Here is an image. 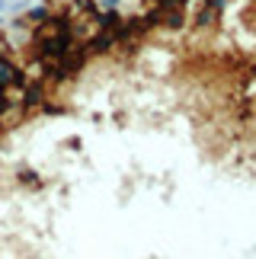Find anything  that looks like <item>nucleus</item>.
I'll use <instances>...</instances> for the list:
<instances>
[{"instance_id": "6e6552de", "label": "nucleus", "mask_w": 256, "mask_h": 259, "mask_svg": "<svg viewBox=\"0 0 256 259\" xmlns=\"http://www.w3.org/2000/svg\"><path fill=\"white\" fill-rule=\"evenodd\" d=\"M0 26H4V19H0Z\"/></svg>"}, {"instance_id": "20e7f679", "label": "nucleus", "mask_w": 256, "mask_h": 259, "mask_svg": "<svg viewBox=\"0 0 256 259\" xmlns=\"http://www.w3.org/2000/svg\"><path fill=\"white\" fill-rule=\"evenodd\" d=\"M48 19H52V10H48L45 4H42V7H29V10H26V23H29V26H45Z\"/></svg>"}, {"instance_id": "f03ea898", "label": "nucleus", "mask_w": 256, "mask_h": 259, "mask_svg": "<svg viewBox=\"0 0 256 259\" xmlns=\"http://www.w3.org/2000/svg\"><path fill=\"white\" fill-rule=\"evenodd\" d=\"M42 103H45V80H26L19 106H23V109H32V106H42Z\"/></svg>"}, {"instance_id": "7ed1b4c3", "label": "nucleus", "mask_w": 256, "mask_h": 259, "mask_svg": "<svg viewBox=\"0 0 256 259\" xmlns=\"http://www.w3.org/2000/svg\"><path fill=\"white\" fill-rule=\"evenodd\" d=\"M115 45V32H106V29H100L90 42H87V55H103V52H109V48Z\"/></svg>"}, {"instance_id": "423d86ee", "label": "nucleus", "mask_w": 256, "mask_h": 259, "mask_svg": "<svg viewBox=\"0 0 256 259\" xmlns=\"http://www.w3.org/2000/svg\"><path fill=\"white\" fill-rule=\"evenodd\" d=\"M157 4V10H173V7H183L186 0H154Z\"/></svg>"}, {"instance_id": "0eeeda50", "label": "nucleus", "mask_w": 256, "mask_h": 259, "mask_svg": "<svg viewBox=\"0 0 256 259\" xmlns=\"http://www.w3.org/2000/svg\"><path fill=\"white\" fill-rule=\"evenodd\" d=\"M4 10H7V0H0V13H4Z\"/></svg>"}, {"instance_id": "f257e3e1", "label": "nucleus", "mask_w": 256, "mask_h": 259, "mask_svg": "<svg viewBox=\"0 0 256 259\" xmlns=\"http://www.w3.org/2000/svg\"><path fill=\"white\" fill-rule=\"evenodd\" d=\"M10 87H19V90H23L26 87V77L16 67V61H10L7 55H0V93H7Z\"/></svg>"}, {"instance_id": "39448f33", "label": "nucleus", "mask_w": 256, "mask_h": 259, "mask_svg": "<svg viewBox=\"0 0 256 259\" xmlns=\"http://www.w3.org/2000/svg\"><path fill=\"white\" fill-rule=\"evenodd\" d=\"M13 106H16V103H13V99H10L7 93H0V118H4L7 112H13Z\"/></svg>"}]
</instances>
